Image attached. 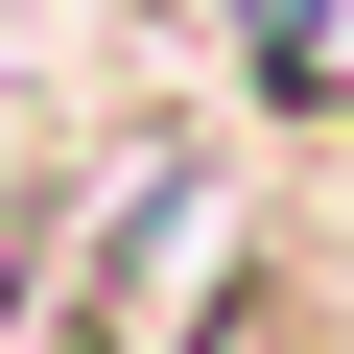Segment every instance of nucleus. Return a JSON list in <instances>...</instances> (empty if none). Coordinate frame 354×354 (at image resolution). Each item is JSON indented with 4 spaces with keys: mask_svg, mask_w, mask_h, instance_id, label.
I'll use <instances>...</instances> for the list:
<instances>
[{
    "mask_svg": "<svg viewBox=\"0 0 354 354\" xmlns=\"http://www.w3.org/2000/svg\"><path fill=\"white\" fill-rule=\"evenodd\" d=\"M213 354H307V330H213Z\"/></svg>",
    "mask_w": 354,
    "mask_h": 354,
    "instance_id": "nucleus-1",
    "label": "nucleus"
}]
</instances>
